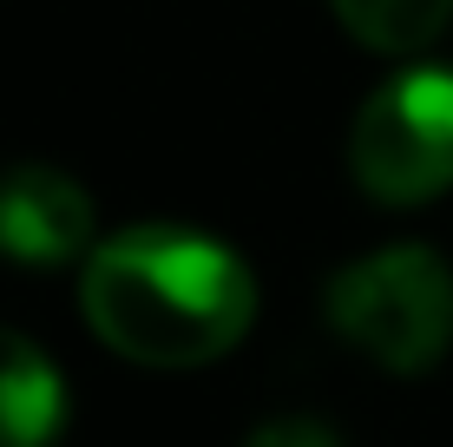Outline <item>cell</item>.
<instances>
[{"mask_svg":"<svg viewBox=\"0 0 453 447\" xmlns=\"http://www.w3.org/2000/svg\"><path fill=\"white\" fill-rule=\"evenodd\" d=\"M329 7L374 53H420L453 20V0H329Z\"/></svg>","mask_w":453,"mask_h":447,"instance_id":"obj_6","label":"cell"},{"mask_svg":"<svg viewBox=\"0 0 453 447\" xmlns=\"http://www.w3.org/2000/svg\"><path fill=\"white\" fill-rule=\"evenodd\" d=\"M349 172L381 204H427L453 191V73L408 66L368 92L349 126Z\"/></svg>","mask_w":453,"mask_h":447,"instance_id":"obj_3","label":"cell"},{"mask_svg":"<svg viewBox=\"0 0 453 447\" xmlns=\"http://www.w3.org/2000/svg\"><path fill=\"white\" fill-rule=\"evenodd\" d=\"M329 322L388 375H427L453 349V264L427 243L355 257L329 283Z\"/></svg>","mask_w":453,"mask_h":447,"instance_id":"obj_2","label":"cell"},{"mask_svg":"<svg viewBox=\"0 0 453 447\" xmlns=\"http://www.w3.org/2000/svg\"><path fill=\"white\" fill-rule=\"evenodd\" d=\"M0 257L27 270H66L92 257V197L59 165H7L0 172Z\"/></svg>","mask_w":453,"mask_h":447,"instance_id":"obj_4","label":"cell"},{"mask_svg":"<svg viewBox=\"0 0 453 447\" xmlns=\"http://www.w3.org/2000/svg\"><path fill=\"white\" fill-rule=\"evenodd\" d=\"M66 428V381L20 329H0V447H53Z\"/></svg>","mask_w":453,"mask_h":447,"instance_id":"obj_5","label":"cell"},{"mask_svg":"<svg viewBox=\"0 0 453 447\" xmlns=\"http://www.w3.org/2000/svg\"><path fill=\"white\" fill-rule=\"evenodd\" d=\"M80 303L92 335L145 368H204L230 356L257 322L250 264L184 224H132L92 243Z\"/></svg>","mask_w":453,"mask_h":447,"instance_id":"obj_1","label":"cell"},{"mask_svg":"<svg viewBox=\"0 0 453 447\" xmlns=\"http://www.w3.org/2000/svg\"><path fill=\"white\" fill-rule=\"evenodd\" d=\"M243 447H342V435L329 421H316V414H289V421H263L250 428Z\"/></svg>","mask_w":453,"mask_h":447,"instance_id":"obj_7","label":"cell"}]
</instances>
